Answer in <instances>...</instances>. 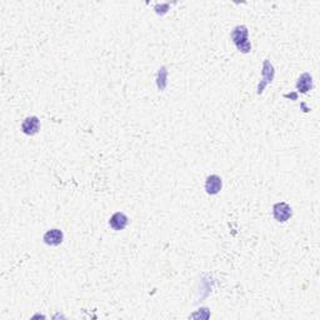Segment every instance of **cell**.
Masks as SVG:
<instances>
[{
	"instance_id": "cell-2",
	"label": "cell",
	"mask_w": 320,
	"mask_h": 320,
	"mask_svg": "<svg viewBox=\"0 0 320 320\" xmlns=\"http://www.w3.org/2000/svg\"><path fill=\"white\" fill-rule=\"evenodd\" d=\"M273 215H274L275 220L279 223H285L293 217V209L289 204L280 201V203L274 204L273 206Z\"/></svg>"
},
{
	"instance_id": "cell-3",
	"label": "cell",
	"mask_w": 320,
	"mask_h": 320,
	"mask_svg": "<svg viewBox=\"0 0 320 320\" xmlns=\"http://www.w3.org/2000/svg\"><path fill=\"white\" fill-rule=\"evenodd\" d=\"M39 130H40V120H39L38 117L32 115V117H27L23 120L22 131L25 135L33 136L38 134Z\"/></svg>"
},
{
	"instance_id": "cell-8",
	"label": "cell",
	"mask_w": 320,
	"mask_h": 320,
	"mask_svg": "<svg viewBox=\"0 0 320 320\" xmlns=\"http://www.w3.org/2000/svg\"><path fill=\"white\" fill-rule=\"evenodd\" d=\"M313 88V78L309 73H303L300 76H299L298 82H296V89L298 92L308 93L309 90H312Z\"/></svg>"
},
{
	"instance_id": "cell-9",
	"label": "cell",
	"mask_w": 320,
	"mask_h": 320,
	"mask_svg": "<svg viewBox=\"0 0 320 320\" xmlns=\"http://www.w3.org/2000/svg\"><path fill=\"white\" fill-rule=\"evenodd\" d=\"M166 79H168V70H166L165 66H161L157 74L158 89L159 90L165 89L166 85H168V80H166Z\"/></svg>"
},
{
	"instance_id": "cell-7",
	"label": "cell",
	"mask_w": 320,
	"mask_h": 320,
	"mask_svg": "<svg viewBox=\"0 0 320 320\" xmlns=\"http://www.w3.org/2000/svg\"><path fill=\"white\" fill-rule=\"evenodd\" d=\"M128 224H129V218L122 212H117L115 214L111 215V218L109 219V225L115 231L124 230Z\"/></svg>"
},
{
	"instance_id": "cell-5",
	"label": "cell",
	"mask_w": 320,
	"mask_h": 320,
	"mask_svg": "<svg viewBox=\"0 0 320 320\" xmlns=\"http://www.w3.org/2000/svg\"><path fill=\"white\" fill-rule=\"evenodd\" d=\"M223 188V180L217 174H212L205 180V192L209 195H217Z\"/></svg>"
},
{
	"instance_id": "cell-4",
	"label": "cell",
	"mask_w": 320,
	"mask_h": 320,
	"mask_svg": "<svg viewBox=\"0 0 320 320\" xmlns=\"http://www.w3.org/2000/svg\"><path fill=\"white\" fill-rule=\"evenodd\" d=\"M274 75H275L274 66L271 65V63L269 62V59H266L265 62H264V65H263V79H261L260 83H259L258 95H260L261 93H263V90L265 89L266 85L271 84L273 79H274Z\"/></svg>"
},
{
	"instance_id": "cell-6",
	"label": "cell",
	"mask_w": 320,
	"mask_h": 320,
	"mask_svg": "<svg viewBox=\"0 0 320 320\" xmlns=\"http://www.w3.org/2000/svg\"><path fill=\"white\" fill-rule=\"evenodd\" d=\"M43 240L49 247H58L64 240V233L60 229H50L44 234Z\"/></svg>"
},
{
	"instance_id": "cell-1",
	"label": "cell",
	"mask_w": 320,
	"mask_h": 320,
	"mask_svg": "<svg viewBox=\"0 0 320 320\" xmlns=\"http://www.w3.org/2000/svg\"><path fill=\"white\" fill-rule=\"evenodd\" d=\"M248 35H249V33H248V28L245 25H238L231 32L233 43L235 44L239 52L244 53V54H248L252 50V44H250Z\"/></svg>"
}]
</instances>
